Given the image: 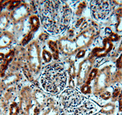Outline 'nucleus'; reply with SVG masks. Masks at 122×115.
Listing matches in <instances>:
<instances>
[{
    "label": "nucleus",
    "instance_id": "f257e3e1",
    "mask_svg": "<svg viewBox=\"0 0 122 115\" xmlns=\"http://www.w3.org/2000/svg\"><path fill=\"white\" fill-rule=\"evenodd\" d=\"M71 9L62 0H47L41 9V22L44 28L53 35L61 34L70 23Z\"/></svg>",
    "mask_w": 122,
    "mask_h": 115
},
{
    "label": "nucleus",
    "instance_id": "f03ea898",
    "mask_svg": "<svg viewBox=\"0 0 122 115\" xmlns=\"http://www.w3.org/2000/svg\"><path fill=\"white\" fill-rule=\"evenodd\" d=\"M66 71L61 65H50L43 70L40 83L43 90L50 94L56 95L63 90L67 83Z\"/></svg>",
    "mask_w": 122,
    "mask_h": 115
},
{
    "label": "nucleus",
    "instance_id": "7ed1b4c3",
    "mask_svg": "<svg viewBox=\"0 0 122 115\" xmlns=\"http://www.w3.org/2000/svg\"><path fill=\"white\" fill-rule=\"evenodd\" d=\"M87 100L86 97L77 90L68 89L62 91L59 99L60 115L72 112Z\"/></svg>",
    "mask_w": 122,
    "mask_h": 115
},
{
    "label": "nucleus",
    "instance_id": "20e7f679",
    "mask_svg": "<svg viewBox=\"0 0 122 115\" xmlns=\"http://www.w3.org/2000/svg\"><path fill=\"white\" fill-rule=\"evenodd\" d=\"M90 8L93 17L97 20H102L106 18L111 11L110 2L108 0H92Z\"/></svg>",
    "mask_w": 122,
    "mask_h": 115
},
{
    "label": "nucleus",
    "instance_id": "39448f33",
    "mask_svg": "<svg viewBox=\"0 0 122 115\" xmlns=\"http://www.w3.org/2000/svg\"><path fill=\"white\" fill-rule=\"evenodd\" d=\"M95 110L96 107L94 105L88 100L83 105L75 109L72 112L60 115H91Z\"/></svg>",
    "mask_w": 122,
    "mask_h": 115
}]
</instances>
